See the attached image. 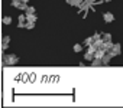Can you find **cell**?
<instances>
[{"instance_id":"44dd1931","label":"cell","mask_w":123,"mask_h":108,"mask_svg":"<svg viewBox=\"0 0 123 108\" xmlns=\"http://www.w3.org/2000/svg\"><path fill=\"white\" fill-rule=\"evenodd\" d=\"M18 19H19V22H26V20H28V19H26V15H20Z\"/></svg>"},{"instance_id":"ac0fdd59","label":"cell","mask_w":123,"mask_h":108,"mask_svg":"<svg viewBox=\"0 0 123 108\" xmlns=\"http://www.w3.org/2000/svg\"><path fill=\"white\" fill-rule=\"evenodd\" d=\"M35 10H36V9H35L33 6H28V9H26L25 12H26V13H35Z\"/></svg>"},{"instance_id":"cb8c5ba5","label":"cell","mask_w":123,"mask_h":108,"mask_svg":"<svg viewBox=\"0 0 123 108\" xmlns=\"http://www.w3.org/2000/svg\"><path fill=\"white\" fill-rule=\"evenodd\" d=\"M22 2H23V3H29V0H22Z\"/></svg>"},{"instance_id":"6da1fadb","label":"cell","mask_w":123,"mask_h":108,"mask_svg":"<svg viewBox=\"0 0 123 108\" xmlns=\"http://www.w3.org/2000/svg\"><path fill=\"white\" fill-rule=\"evenodd\" d=\"M19 62V58L13 53H9V55H3V64L5 65H16Z\"/></svg>"},{"instance_id":"9c48e42d","label":"cell","mask_w":123,"mask_h":108,"mask_svg":"<svg viewBox=\"0 0 123 108\" xmlns=\"http://www.w3.org/2000/svg\"><path fill=\"white\" fill-rule=\"evenodd\" d=\"M93 43H94V38H93V36L84 39V45H86V46H90V45H93Z\"/></svg>"},{"instance_id":"ffe728a7","label":"cell","mask_w":123,"mask_h":108,"mask_svg":"<svg viewBox=\"0 0 123 108\" xmlns=\"http://www.w3.org/2000/svg\"><path fill=\"white\" fill-rule=\"evenodd\" d=\"M2 42H3V43H9V42H10V36H7V35H6V36H3Z\"/></svg>"},{"instance_id":"277c9868","label":"cell","mask_w":123,"mask_h":108,"mask_svg":"<svg viewBox=\"0 0 123 108\" xmlns=\"http://www.w3.org/2000/svg\"><path fill=\"white\" fill-rule=\"evenodd\" d=\"M65 2H67L68 5L74 6V7H80V6H81V3L84 2V0H65Z\"/></svg>"},{"instance_id":"2e32d148","label":"cell","mask_w":123,"mask_h":108,"mask_svg":"<svg viewBox=\"0 0 123 108\" xmlns=\"http://www.w3.org/2000/svg\"><path fill=\"white\" fill-rule=\"evenodd\" d=\"M73 49H74V52H81V50H83V45H80V43H75Z\"/></svg>"},{"instance_id":"4fadbf2b","label":"cell","mask_w":123,"mask_h":108,"mask_svg":"<svg viewBox=\"0 0 123 108\" xmlns=\"http://www.w3.org/2000/svg\"><path fill=\"white\" fill-rule=\"evenodd\" d=\"M97 49H98V48H97L94 43H93V45H90V46H87V50H88V52H91V53H96V50H97Z\"/></svg>"},{"instance_id":"30bf717a","label":"cell","mask_w":123,"mask_h":108,"mask_svg":"<svg viewBox=\"0 0 123 108\" xmlns=\"http://www.w3.org/2000/svg\"><path fill=\"white\" fill-rule=\"evenodd\" d=\"M101 65H103L101 59H97V58H94V59L91 61V66H101Z\"/></svg>"},{"instance_id":"52a82bcc","label":"cell","mask_w":123,"mask_h":108,"mask_svg":"<svg viewBox=\"0 0 123 108\" xmlns=\"http://www.w3.org/2000/svg\"><path fill=\"white\" fill-rule=\"evenodd\" d=\"M84 59H86V61H88V62H91V61L94 59V53H91V52L86 50V53H84Z\"/></svg>"},{"instance_id":"8fae6325","label":"cell","mask_w":123,"mask_h":108,"mask_svg":"<svg viewBox=\"0 0 123 108\" xmlns=\"http://www.w3.org/2000/svg\"><path fill=\"white\" fill-rule=\"evenodd\" d=\"M2 22H3V25H10L12 23V17L10 16H3Z\"/></svg>"},{"instance_id":"e0dca14e","label":"cell","mask_w":123,"mask_h":108,"mask_svg":"<svg viewBox=\"0 0 123 108\" xmlns=\"http://www.w3.org/2000/svg\"><path fill=\"white\" fill-rule=\"evenodd\" d=\"M103 40H104V42L111 40V35H110V33H103Z\"/></svg>"},{"instance_id":"7a4b0ae2","label":"cell","mask_w":123,"mask_h":108,"mask_svg":"<svg viewBox=\"0 0 123 108\" xmlns=\"http://www.w3.org/2000/svg\"><path fill=\"white\" fill-rule=\"evenodd\" d=\"M120 52H122V46H120V43H114V45H113V48H111L107 53H109L111 58H114V56L120 55Z\"/></svg>"},{"instance_id":"484cf974","label":"cell","mask_w":123,"mask_h":108,"mask_svg":"<svg viewBox=\"0 0 123 108\" xmlns=\"http://www.w3.org/2000/svg\"><path fill=\"white\" fill-rule=\"evenodd\" d=\"M98 2H104V0H98Z\"/></svg>"},{"instance_id":"d6986e66","label":"cell","mask_w":123,"mask_h":108,"mask_svg":"<svg viewBox=\"0 0 123 108\" xmlns=\"http://www.w3.org/2000/svg\"><path fill=\"white\" fill-rule=\"evenodd\" d=\"M93 38H94V40H97V39H101V38H103V33H98V32H96V33L93 35Z\"/></svg>"},{"instance_id":"603a6c76","label":"cell","mask_w":123,"mask_h":108,"mask_svg":"<svg viewBox=\"0 0 123 108\" xmlns=\"http://www.w3.org/2000/svg\"><path fill=\"white\" fill-rule=\"evenodd\" d=\"M86 2H87V3H88V5H94V3H96V2H97V0H86Z\"/></svg>"},{"instance_id":"9a60e30c","label":"cell","mask_w":123,"mask_h":108,"mask_svg":"<svg viewBox=\"0 0 123 108\" xmlns=\"http://www.w3.org/2000/svg\"><path fill=\"white\" fill-rule=\"evenodd\" d=\"M88 6H90V5H88V3L86 2V0H84V2L81 3V6H80L78 9H80V10H87V9H88Z\"/></svg>"},{"instance_id":"ba28073f","label":"cell","mask_w":123,"mask_h":108,"mask_svg":"<svg viewBox=\"0 0 123 108\" xmlns=\"http://www.w3.org/2000/svg\"><path fill=\"white\" fill-rule=\"evenodd\" d=\"M26 19H28L26 22H36V19H38V17H36V15H35V13H26Z\"/></svg>"},{"instance_id":"3957f363","label":"cell","mask_w":123,"mask_h":108,"mask_svg":"<svg viewBox=\"0 0 123 108\" xmlns=\"http://www.w3.org/2000/svg\"><path fill=\"white\" fill-rule=\"evenodd\" d=\"M103 20H104L106 23H111V22L114 20V16H113V13H110V12H106V13L103 15Z\"/></svg>"},{"instance_id":"7402d4cb","label":"cell","mask_w":123,"mask_h":108,"mask_svg":"<svg viewBox=\"0 0 123 108\" xmlns=\"http://www.w3.org/2000/svg\"><path fill=\"white\" fill-rule=\"evenodd\" d=\"M7 48H9V43H3L2 42V50H6Z\"/></svg>"},{"instance_id":"d4e9b609","label":"cell","mask_w":123,"mask_h":108,"mask_svg":"<svg viewBox=\"0 0 123 108\" xmlns=\"http://www.w3.org/2000/svg\"><path fill=\"white\" fill-rule=\"evenodd\" d=\"M104 2H111V0H104Z\"/></svg>"},{"instance_id":"5bb4252c","label":"cell","mask_w":123,"mask_h":108,"mask_svg":"<svg viewBox=\"0 0 123 108\" xmlns=\"http://www.w3.org/2000/svg\"><path fill=\"white\" fill-rule=\"evenodd\" d=\"M20 3H22V0H12V6L13 7H16V9H19V6H20Z\"/></svg>"},{"instance_id":"7c38bea8","label":"cell","mask_w":123,"mask_h":108,"mask_svg":"<svg viewBox=\"0 0 123 108\" xmlns=\"http://www.w3.org/2000/svg\"><path fill=\"white\" fill-rule=\"evenodd\" d=\"M33 27H35V22H26V23H25V29L32 30Z\"/></svg>"},{"instance_id":"5b68a950","label":"cell","mask_w":123,"mask_h":108,"mask_svg":"<svg viewBox=\"0 0 123 108\" xmlns=\"http://www.w3.org/2000/svg\"><path fill=\"white\" fill-rule=\"evenodd\" d=\"M110 61H111V56L109 55V53H106V55L101 58V62H103V65L104 66H107V65H110Z\"/></svg>"},{"instance_id":"8992f818","label":"cell","mask_w":123,"mask_h":108,"mask_svg":"<svg viewBox=\"0 0 123 108\" xmlns=\"http://www.w3.org/2000/svg\"><path fill=\"white\" fill-rule=\"evenodd\" d=\"M113 45H114V43H113L111 40H107V42H104V43H103V46H101V48H103L106 52H109V50L113 48Z\"/></svg>"}]
</instances>
